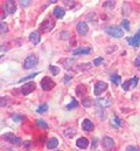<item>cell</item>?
<instances>
[{
	"label": "cell",
	"mask_w": 140,
	"mask_h": 151,
	"mask_svg": "<svg viewBox=\"0 0 140 151\" xmlns=\"http://www.w3.org/2000/svg\"><path fill=\"white\" fill-rule=\"evenodd\" d=\"M36 123H37V125H39L40 128H43V129H48V128H49V125H48L43 119H37Z\"/></svg>",
	"instance_id": "obj_28"
},
{
	"label": "cell",
	"mask_w": 140,
	"mask_h": 151,
	"mask_svg": "<svg viewBox=\"0 0 140 151\" xmlns=\"http://www.w3.org/2000/svg\"><path fill=\"white\" fill-rule=\"evenodd\" d=\"M12 119L15 121V122H19V121H22L24 119V116L22 115H13L12 116Z\"/></svg>",
	"instance_id": "obj_38"
},
{
	"label": "cell",
	"mask_w": 140,
	"mask_h": 151,
	"mask_svg": "<svg viewBox=\"0 0 140 151\" xmlns=\"http://www.w3.org/2000/svg\"><path fill=\"white\" fill-rule=\"evenodd\" d=\"M29 40L34 43V45H37L40 42V33L36 32V31H33L31 34H29Z\"/></svg>",
	"instance_id": "obj_17"
},
{
	"label": "cell",
	"mask_w": 140,
	"mask_h": 151,
	"mask_svg": "<svg viewBox=\"0 0 140 151\" xmlns=\"http://www.w3.org/2000/svg\"><path fill=\"white\" fill-rule=\"evenodd\" d=\"M134 65H136V67L140 68V55H138V56L136 58V60H134Z\"/></svg>",
	"instance_id": "obj_43"
},
{
	"label": "cell",
	"mask_w": 140,
	"mask_h": 151,
	"mask_svg": "<svg viewBox=\"0 0 140 151\" xmlns=\"http://www.w3.org/2000/svg\"><path fill=\"white\" fill-rule=\"evenodd\" d=\"M82 128L83 130L85 131H92L95 129V124L92 123V121H90L89 118H85L83 122H82Z\"/></svg>",
	"instance_id": "obj_13"
},
{
	"label": "cell",
	"mask_w": 140,
	"mask_h": 151,
	"mask_svg": "<svg viewBox=\"0 0 140 151\" xmlns=\"http://www.w3.org/2000/svg\"><path fill=\"white\" fill-rule=\"evenodd\" d=\"M53 13H54V15H55L56 18L61 19V18H63V17H64V14H66V11H64V8H62L61 6H56V7L54 8Z\"/></svg>",
	"instance_id": "obj_16"
},
{
	"label": "cell",
	"mask_w": 140,
	"mask_h": 151,
	"mask_svg": "<svg viewBox=\"0 0 140 151\" xmlns=\"http://www.w3.org/2000/svg\"><path fill=\"white\" fill-rule=\"evenodd\" d=\"M102 63H103V58H102V56H99V58L95 59V62H94V65H95V66H101Z\"/></svg>",
	"instance_id": "obj_39"
},
{
	"label": "cell",
	"mask_w": 140,
	"mask_h": 151,
	"mask_svg": "<svg viewBox=\"0 0 140 151\" xmlns=\"http://www.w3.org/2000/svg\"><path fill=\"white\" fill-rule=\"evenodd\" d=\"M37 62H39V59H37L36 55H29V56H27V59L24 62V68L25 69H31V68H33L37 65Z\"/></svg>",
	"instance_id": "obj_4"
},
{
	"label": "cell",
	"mask_w": 140,
	"mask_h": 151,
	"mask_svg": "<svg viewBox=\"0 0 140 151\" xmlns=\"http://www.w3.org/2000/svg\"><path fill=\"white\" fill-rule=\"evenodd\" d=\"M126 40H127V42H129L131 46L138 48V46H139V43H140V29L138 31V33H137L133 38H127Z\"/></svg>",
	"instance_id": "obj_11"
},
{
	"label": "cell",
	"mask_w": 140,
	"mask_h": 151,
	"mask_svg": "<svg viewBox=\"0 0 140 151\" xmlns=\"http://www.w3.org/2000/svg\"><path fill=\"white\" fill-rule=\"evenodd\" d=\"M107 83L104 82V81H98V82H96V84H95V89H94V94L96 95V96H99L101 94H103L105 90L107 89Z\"/></svg>",
	"instance_id": "obj_6"
},
{
	"label": "cell",
	"mask_w": 140,
	"mask_h": 151,
	"mask_svg": "<svg viewBox=\"0 0 140 151\" xmlns=\"http://www.w3.org/2000/svg\"><path fill=\"white\" fill-rule=\"evenodd\" d=\"M91 67H92V65H91L90 62L78 65V69H79V70H90V69H91Z\"/></svg>",
	"instance_id": "obj_22"
},
{
	"label": "cell",
	"mask_w": 140,
	"mask_h": 151,
	"mask_svg": "<svg viewBox=\"0 0 140 151\" xmlns=\"http://www.w3.org/2000/svg\"><path fill=\"white\" fill-rule=\"evenodd\" d=\"M48 110V106L47 104H43V106H41L40 108H37V113L41 114V113H46Z\"/></svg>",
	"instance_id": "obj_36"
},
{
	"label": "cell",
	"mask_w": 140,
	"mask_h": 151,
	"mask_svg": "<svg viewBox=\"0 0 140 151\" xmlns=\"http://www.w3.org/2000/svg\"><path fill=\"white\" fill-rule=\"evenodd\" d=\"M96 104H97V107H101V108H109L111 104H112V100L111 99H109V97H101V99H97L96 101Z\"/></svg>",
	"instance_id": "obj_9"
},
{
	"label": "cell",
	"mask_w": 140,
	"mask_h": 151,
	"mask_svg": "<svg viewBox=\"0 0 140 151\" xmlns=\"http://www.w3.org/2000/svg\"><path fill=\"white\" fill-rule=\"evenodd\" d=\"M76 31H77V33H78L79 35H85V34L88 33V31H89V27H88L86 22L79 21V22L77 24V26H76Z\"/></svg>",
	"instance_id": "obj_10"
},
{
	"label": "cell",
	"mask_w": 140,
	"mask_h": 151,
	"mask_svg": "<svg viewBox=\"0 0 140 151\" xmlns=\"http://www.w3.org/2000/svg\"><path fill=\"white\" fill-rule=\"evenodd\" d=\"M114 5H116V1L110 0V1H105L104 4H103V7H104V8H107V9H112V8L114 7Z\"/></svg>",
	"instance_id": "obj_24"
},
{
	"label": "cell",
	"mask_w": 140,
	"mask_h": 151,
	"mask_svg": "<svg viewBox=\"0 0 140 151\" xmlns=\"http://www.w3.org/2000/svg\"><path fill=\"white\" fill-rule=\"evenodd\" d=\"M121 26H123L126 31H130V28H131V27H130V21H129L127 19H124V20L121 21Z\"/></svg>",
	"instance_id": "obj_33"
},
{
	"label": "cell",
	"mask_w": 140,
	"mask_h": 151,
	"mask_svg": "<svg viewBox=\"0 0 140 151\" xmlns=\"http://www.w3.org/2000/svg\"><path fill=\"white\" fill-rule=\"evenodd\" d=\"M96 111H97V116H98L101 119H105V118H106L105 109L101 108V107H97V108H96Z\"/></svg>",
	"instance_id": "obj_20"
},
{
	"label": "cell",
	"mask_w": 140,
	"mask_h": 151,
	"mask_svg": "<svg viewBox=\"0 0 140 151\" xmlns=\"http://www.w3.org/2000/svg\"><path fill=\"white\" fill-rule=\"evenodd\" d=\"M59 145V139L56 138V137H53V138H50L49 141H48V143H47V148L48 149H55L56 147Z\"/></svg>",
	"instance_id": "obj_18"
},
{
	"label": "cell",
	"mask_w": 140,
	"mask_h": 151,
	"mask_svg": "<svg viewBox=\"0 0 140 151\" xmlns=\"http://www.w3.org/2000/svg\"><path fill=\"white\" fill-rule=\"evenodd\" d=\"M102 147L105 151H112L114 148V141L110 136H105L102 139Z\"/></svg>",
	"instance_id": "obj_7"
},
{
	"label": "cell",
	"mask_w": 140,
	"mask_h": 151,
	"mask_svg": "<svg viewBox=\"0 0 140 151\" xmlns=\"http://www.w3.org/2000/svg\"><path fill=\"white\" fill-rule=\"evenodd\" d=\"M76 145H77L79 149H86V148L89 147V141H88L85 137H81V138L77 139Z\"/></svg>",
	"instance_id": "obj_14"
},
{
	"label": "cell",
	"mask_w": 140,
	"mask_h": 151,
	"mask_svg": "<svg viewBox=\"0 0 140 151\" xmlns=\"http://www.w3.org/2000/svg\"><path fill=\"white\" fill-rule=\"evenodd\" d=\"M36 75H39V73H34V74H31V75L26 76V77H24V78H20V80H19V83H22V82H25V81H27V80H31V78L35 77Z\"/></svg>",
	"instance_id": "obj_32"
},
{
	"label": "cell",
	"mask_w": 140,
	"mask_h": 151,
	"mask_svg": "<svg viewBox=\"0 0 140 151\" xmlns=\"http://www.w3.org/2000/svg\"><path fill=\"white\" fill-rule=\"evenodd\" d=\"M55 27V21L53 19H46L41 25H40V29L44 33L47 32H50L53 28Z\"/></svg>",
	"instance_id": "obj_5"
},
{
	"label": "cell",
	"mask_w": 140,
	"mask_h": 151,
	"mask_svg": "<svg viewBox=\"0 0 140 151\" xmlns=\"http://www.w3.org/2000/svg\"><path fill=\"white\" fill-rule=\"evenodd\" d=\"M82 104H83L85 108H89V107H91V104H92V101H91L90 99H84V100L82 101Z\"/></svg>",
	"instance_id": "obj_34"
},
{
	"label": "cell",
	"mask_w": 140,
	"mask_h": 151,
	"mask_svg": "<svg viewBox=\"0 0 140 151\" xmlns=\"http://www.w3.org/2000/svg\"><path fill=\"white\" fill-rule=\"evenodd\" d=\"M5 11H6V8H5V7H2V6H0V20H4V19H6V17H7V13H6Z\"/></svg>",
	"instance_id": "obj_31"
},
{
	"label": "cell",
	"mask_w": 140,
	"mask_h": 151,
	"mask_svg": "<svg viewBox=\"0 0 140 151\" xmlns=\"http://www.w3.org/2000/svg\"><path fill=\"white\" fill-rule=\"evenodd\" d=\"M106 33L110 34L111 37L117 39H120L124 37V31L118 26H109V27H106Z\"/></svg>",
	"instance_id": "obj_1"
},
{
	"label": "cell",
	"mask_w": 140,
	"mask_h": 151,
	"mask_svg": "<svg viewBox=\"0 0 140 151\" xmlns=\"http://www.w3.org/2000/svg\"><path fill=\"white\" fill-rule=\"evenodd\" d=\"M40 84H41V88H42L44 91H49V90H51V89L55 87V82H54L49 76H44V77L41 80Z\"/></svg>",
	"instance_id": "obj_2"
},
{
	"label": "cell",
	"mask_w": 140,
	"mask_h": 151,
	"mask_svg": "<svg viewBox=\"0 0 140 151\" xmlns=\"http://www.w3.org/2000/svg\"><path fill=\"white\" fill-rule=\"evenodd\" d=\"M77 106H78V102H77V100L72 97V102H71V103H69V104H68V107H67V109H69V110H70V109H74V108H76Z\"/></svg>",
	"instance_id": "obj_30"
},
{
	"label": "cell",
	"mask_w": 140,
	"mask_h": 151,
	"mask_svg": "<svg viewBox=\"0 0 140 151\" xmlns=\"http://www.w3.org/2000/svg\"><path fill=\"white\" fill-rule=\"evenodd\" d=\"M49 70L53 75H57L60 73V68H57L56 66H49Z\"/></svg>",
	"instance_id": "obj_29"
},
{
	"label": "cell",
	"mask_w": 140,
	"mask_h": 151,
	"mask_svg": "<svg viewBox=\"0 0 140 151\" xmlns=\"http://www.w3.org/2000/svg\"><path fill=\"white\" fill-rule=\"evenodd\" d=\"M126 151H140V149L134 145H129V147H126Z\"/></svg>",
	"instance_id": "obj_40"
},
{
	"label": "cell",
	"mask_w": 140,
	"mask_h": 151,
	"mask_svg": "<svg viewBox=\"0 0 140 151\" xmlns=\"http://www.w3.org/2000/svg\"><path fill=\"white\" fill-rule=\"evenodd\" d=\"M35 87H36V84H35V82H27V83H25L24 86H22V88H21V93L24 94V95H29L31 93H33L35 89Z\"/></svg>",
	"instance_id": "obj_8"
},
{
	"label": "cell",
	"mask_w": 140,
	"mask_h": 151,
	"mask_svg": "<svg viewBox=\"0 0 140 151\" xmlns=\"http://www.w3.org/2000/svg\"><path fill=\"white\" fill-rule=\"evenodd\" d=\"M31 145V142H25V148H29Z\"/></svg>",
	"instance_id": "obj_46"
},
{
	"label": "cell",
	"mask_w": 140,
	"mask_h": 151,
	"mask_svg": "<svg viewBox=\"0 0 140 151\" xmlns=\"http://www.w3.org/2000/svg\"><path fill=\"white\" fill-rule=\"evenodd\" d=\"M5 8H6V12H8V13H11V14H14V13L16 12V5H15V2L12 1V0L6 1Z\"/></svg>",
	"instance_id": "obj_12"
},
{
	"label": "cell",
	"mask_w": 140,
	"mask_h": 151,
	"mask_svg": "<svg viewBox=\"0 0 140 151\" xmlns=\"http://www.w3.org/2000/svg\"><path fill=\"white\" fill-rule=\"evenodd\" d=\"M63 81L67 83V82H69V81H71V76H69V75H66L64 76V78H63Z\"/></svg>",
	"instance_id": "obj_44"
},
{
	"label": "cell",
	"mask_w": 140,
	"mask_h": 151,
	"mask_svg": "<svg viewBox=\"0 0 140 151\" xmlns=\"http://www.w3.org/2000/svg\"><path fill=\"white\" fill-rule=\"evenodd\" d=\"M96 145H97V138H94V144H92V147L96 148Z\"/></svg>",
	"instance_id": "obj_45"
},
{
	"label": "cell",
	"mask_w": 140,
	"mask_h": 151,
	"mask_svg": "<svg viewBox=\"0 0 140 151\" xmlns=\"http://www.w3.org/2000/svg\"><path fill=\"white\" fill-rule=\"evenodd\" d=\"M111 123H112V125H113L114 128H120V127H121V122H120V119H119L117 116H113V117H112Z\"/></svg>",
	"instance_id": "obj_23"
},
{
	"label": "cell",
	"mask_w": 140,
	"mask_h": 151,
	"mask_svg": "<svg viewBox=\"0 0 140 151\" xmlns=\"http://www.w3.org/2000/svg\"><path fill=\"white\" fill-rule=\"evenodd\" d=\"M76 93H77L79 96H84V95H85V93H86V88H85L83 84H79V86H77Z\"/></svg>",
	"instance_id": "obj_21"
},
{
	"label": "cell",
	"mask_w": 140,
	"mask_h": 151,
	"mask_svg": "<svg viewBox=\"0 0 140 151\" xmlns=\"http://www.w3.org/2000/svg\"><path fill=\"white\" fill-rule=\"evenodd\" d=\"M2 138H4L5 141H7L8 143H12V144H15V145H20V144L22 143L21 138L16 137V136H15L14 134H12V132H7V134L2 135Z\"/></svg>",
	"instance_id": "obj_3"
},
{
	"label": "cell",
	"mask_w": 140,
	"mask_h": 151,
	"mask_svg": "<svg viewBox=\"0 0 140 151\" xmlns=\"http://www.w3.org/2000/svg\"><path fill=\"white\" fill-rule=\"evenodd\" d=\"M19 2H20V5H21L22 7H26V6H28L32 1H29V0H25V1H24V0H21V1H19Z\"/></svg>",
	"instance_id": "obj_42"
},
{
	"label": "cell",
	"mask_w": 140,
	"mask_h": 151,
	"mask_svg": "<svg viewBox=\"0 0 140 151\" xmlns=\"http://www.w3.org/2000/svg\"><path fill=\"white\" fill-rule=\"evenodd\" d=\"M130 88H131V84H130V80L123 83V90H125V91H127V90H129Z\"/></svg>",
	"instance_id": "obj_37"
},
{
	"label": "cell",
	"mask_w": 140,
	"mask_h": 151,
	"mask_svg": "<svg viewBox=\"0 0 140 151\" xmlns=\"http://www.w3.org/2000/svg\"><path fill=\"white\" fill-rule=\"evenodd\" d=\"M64 2V5L68 7V8H72L75 5H76V1H74V0H71V1H69V0H66V1H63Z\"/></svg>",
	"instance_id": "obj_35"
},
{
	"label": "cell",
	"mask_w": 140,
	"mask_h": 151,
	"mask_svg": "<svg viewBox=\"0 0 140 151\" xmlns=\"http://www.w3.org/2000/svg\"><path fill=\"white\" fill-rule=\"evenodd\" d=\"M91 53V47H82V48H77L75 50H72L74 55H78V54H90Z\"/></svg>",
	"instance_id": "obj_15"
},
{
	"label": "cell",
	"mask_w": 140,
	"mask_h": 151,
	"mask_svg": "<svg viewBox=\"0 0 140 151\" xmlns=\"http://www.w3.org/2000/svg\"><path fill=\"white\" fill-rule=\"evenodd\" d=\"M111 81H112L116 86H118V84L121 83V77H120L119 75H117V74H114V75L111 76Z\"/></svg>",
	"instance_id": "obj_25"
},
{
	"label": "cell",
	"mask_w": 140,
	"mask_h": 151,
	"mask_svg": "<svg viewBox=\"0 0 140 151\" xmlns=\"http://www.w3.org/2000/svg\"><path fill=\"white\" fill-rule=\"evenodd\" d=\"M6 106H7V100L0 96V107H6Z\"/></svg>",
	"instance_id": "obj_41"
},
{
	"label": "cell",
	"mask_w": 140,
	"mask_h": 151,
	"mask_svg": "<svg viewBox=\"0 0 140 151\" xmlns=\"http://www.w3.org/2000/svg\"><path fill=\"white\" fill-rule=\"evenodd\" d=\"M7 31H8V26H7V24L0 21V34H5V33H7Z\"/></svg>",
	"instance_id": "obj_26"
},
{
	"label": "cell",
	"mask_w": 140,
	"mask_h": 151,
	"mask_svg": "<svg viewBox=\"0 0 140 151\" xmlns=\"http://www.w3.org/2000/svg\"><path fill=\"white\" fill-rule=\"evenodd\" d=\"M64 136L66 137H68V138H72L75 135H76V130L74 129V128H68V129H66L64 130Z\"/></svg>",
	"instance_id": "obj_19"
},
{
	"label": "cell",
	"mask_w": 140,
	"mask_h": 151,
	"mask_svg": "<svg viewBox=\"0 0 140 151\" xmlns=\"http://www.w3.org/2000/svg\"><path fill=\"white\" fill-rule=\"evenodd\" d=\"M138 81H139V77H138V76H133V77L130 80L131 88H136V87H137V84H138Z\"/></svg>",
	"instance_id": "obj_27"
}]
</instances>
